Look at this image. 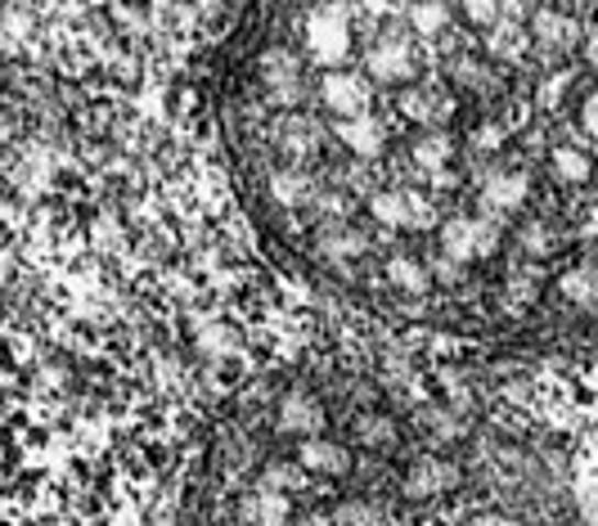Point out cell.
<instances>
[{
	"label": "cell",
	"mask_w": 598,
	"mask_h": 526,
	"mask_svg": "<svg viewBox=\"0 0 598 526\" xmlns=\"http://www.w3.org/2000/svg\"><path fill=\"white\" fill-rule=\"evenodd\" d=\"M292 486H302V472L297 468H288V463H270L266 468V491H292Z\"/></svg>",
	"instance_id": "obj_20"
},
{
	"label": "cell",
	"mask_w": 598,
	"mask_h": 526,
	"mask_svg": "<svg viewBox=\"0 0 598 526\" xmlns=\"http://www.w3.org/2000/svg\"><path fill=\"white\" fill-rule=\"evenodd\" d=\"M580 126L598 139V90H594V94H585V104H580Z\"/></svg>",
	"instance_id": "obj_22"
},
{
	"label": "cell",
	"mask_w": 598,
	"mask_h": 526,
	"mask_svg": "<svg viewBox=\"0 0 598 526\" xmlns=\"http://www.w3.org/2000/svg\"><path fill=\"white\" fill-rule=\"evenodd\" d=\"M320 100H324L329 113H337L342 122H352V117H365L374 90L361 77H352L346 68H333V72L320 77Z\"/></svg>",
	"instance_id": "obj_4"
},
{
	"label": "cell",
	"mask_w": 598,
	"mask_h": 526,
	"mask_svg": "<svg viewBox=\"0 0 598 526\" xmlns=\"http://www.w3.org/2000/svg\"><path fill=\"white\" fill-rule=\"evenodd\" d=\"M550 158H554V176H558L563 184H585V180H594V158H589L585 149L558 145Z\"/></svg>",
	"instance_id": "obj_14"
},
{
	"label": "cell",
	"mask_w": 598,
	"mask_h": 526,
	"mask_svg": "<svg viewBox=\"0 0 598 526\" xmlns=\"http://www.w3.org/2000/svg\"><path fill=\"white\" fill-rule=\"evenodd\" d=\"M500 248V225L486 216H455L441 225V261L445 266H468V261H486Z\"/></svg>",
	"instance_id": "obj_1"
},
{
	"label": "cell",
	"mask_w": 598,
	"mask_h": 526,
	"mask_svg": "<svg viewBox=\"0 0 598 526\" xmlns=\"http://www.w3.org/2000/svg\"><path fill=\"white\" fill-rule=\"evenodd\" d=\"M333 526H378V513L369 504H342Z\"/></svg>",
	"instance_id": "obj_21"
},
{
	"label": "cell",
	"mask_w": 598,
	"mask_h": 526,
	"mask_svg": "<svg viewBox=\"0 0 598 526\" xmlns=\"http://www.w3.org/2000/svg\"><path fill=\"white\" fill-rule=\"evenodd\" d=\"M473 526H518L513 517H505V513H486V517H477Z\"/></svg>",
	"instance_id": "obj_23"
},
{
	"label": "cell",
	"mask_w": 598,
	"mask_h": 526,
	"mask_svg": "<svg viewBox=\"0 0 598 526\" xmlns=\"http://www.w3.org/2000/svg\"><path fill=\"white\" fill-rule=\"evenodd\" d=\"M558 293L572 306H598V266H576L558 279Z\"/></svg>",
	"instance_id": "obj_12"
},
{
	"label": "cell",
	"mask_w": 598,
	"mask_h": 526,
	"mask_svg": "<svg viewBox=\"0 0 598 526\" xmlns=\"http://www.w3.org/2000/svg\"><path fill=\"white\" fill-rule=\"evenodd\" d=\"M266 194L275 199V208H307L315 199L311 189V176L297 171V167H279L270 180H266Z\"/></svg>",
	"instance_id": "obj_8"
},
{
	"label": "cell",
	"mask_w": 598,
	"mask_h": 526,
	"mask_svg": "<svg viewBox=\"0 0 598 526\" xmlns=\"http://www.w3.org/2000/svg\"><path fill=\"white\" fill-rule=\"evenodd\" d=\"M337 139L346 145V154L361 158V163H374L383 158V117H352V122H337Z\"/></svg>",
	"instance_id": "obj_7"
},
{
	"label": "cell",
	"mask_w": 598,
	"mask_h": 526,
	"mask_svg": "<svg viewBox=\"0 0 598 526\" xmlns=\"http://www.w3.org/2000/svg\"><path fill=\"white\" fill-rule=\"evenodd\" d=\"M445 486H455V468L445 459H419L410 468V491L414 495H432V491H445Z\"/></svg>",
	"instance_id": "obj_13"
},
{
	"label": "cell",
	"mask_w": 598,
	"mask_h": 526,
	"mask_svg": "<svg viewBox=\"0 0 598 526\" xmlns=\"http://www.w3.org/2000/svg\"><path fill=\"white\" fill-rule=\"evenodd\" d=\"M369 248V238L361 234V230H324L320 234V253L329 257V261H352V257H361Z\"/></svg>",
	"instance_id": "obj_15"
},
{
	"label": "cell",
	"mask_w": 598,
	"mask_h": 526,
	"mask_svg": "<svg viewBox=\"0 0 598 526\" xmlns=\"http://www.w3.org/2000/svg\"><path fill=\"white\" fill-rule=\"evenodd\" d=\"M387 283H396L401 293H423L428 289V266L414 257H391L387 261Z\"/></svg>",
	"instance_id": "obj_17"
},
{
	"label": "cell",
	"mask_w": 598,
	"mask_h": 526,
	"mask_svg": "<svg viewBox=\"0 0 598 526\" xmlns=\"http://www.w3.org/2000/svg\"><path fill=\"white\" fill-rule=\"evenodd\" d=\"M451 163H455V135L451 131H423L419 145H414V167L423 176H441Z\"/></svg>",
	"instance_id": "obj_9"
},
{
	"label": "cell",
	"mask_w": 598,
	"mask_h": 526,
	"mask_svg": "<svg viewBox=\"0 0 598 526\" xmlns=\"http://www.w3.org/2000/svg\"><path fill=\"white\" fill-rule=\"evenodd\" d=\"M247 517H253L257 526H288L292 504H288V495H279V491H262L253 504H247Z\"/></svg>",
	"instance_id": "obj_16"
},
{
	"label": "cell",
	"mask_w": 598,
	"mask_h": 526,
	"mask_svg": "<svg viewBox=\"0 0 598 526\" xmlns=\"http://www.w3.org/2000/svg\"><path fill=\"white\" fill-rule=\"evenodd\" d=\"M567 81H572V72H563V68H558V72H550V77L540 81V94H535V100H540V109H544V113H554V109L563 104Z\"/></svg>",
	"instance_id": "obj_19"
},
{
	"label": "cell",
	"mask_w": 598,
	"mask_h": 526,
	"mask_svg": "<svg viewBox=\"0 0 598 526\" xmlns=\"http://www.w3.org/2000/svg\"><path fill=\"white\" fill-rule=\"evenodd\" d=\"M346 51H352V19H346V10L342 5L311 10V19H307V55H311V64L333 72L337 64H346Z\"/></svg>",
	"instance_id": "obj_2"
},
{
	"label": "cell",
	"mask_w": 598,
	"mask_h": 526,
	"mask_svg": "<svg viewBox=\"0 0 598 526\" xmlns=\"http://www.w3.org/2000/svg\"><path fill=\"white\" fill-rule=\"evenodd\" d=\"M585 59L598 68V32H594V36H589V45H585Z\"/></svg>",
	"instance_id": "obj_24"
},
{
	"label": "cell",
	"mask_w": 598,
	"mask_h": 526,
	"mask_svg": "<svg viewBox=\"0 0 598 526\" xmlns=\"http://www.w3.org/2000/svg\"><path fill=\"white\" fill-rule=\"evenodd\" d=\"M451 19H455L451 5H414V10H410V27H414L419 36H441L445 27H451Z\"/></svg>",
	"instance_id": "obj_18"
},
{
	"label": "cell",
	"mask_w": 598,
	"mask_h": 526,
	"mask_svg": "<svg viewBox=\"0 0 598 526\" xmlns=\"http://www.w3.org/2000/svg\"><path fill=\"white\" fill-rule=\"evenodd\" d=\"M302 526H333V517H307Z\"/></svg>",
	"instance_id": "obj_25"
},
{
	"label": "cell",
	"mask_w": 598,
	"mask_h": 526,
	"mask_svg": "<svg viewBox=\"0 0 598 526\" xmlns=\"http://www.w3.org/2000/svg\"><path fill=\"white\" fill-rule=\"evenodd\" d=\"M297 463H302L307 472H346V450L333 446V441H320V437H307L302 450H297Z\"/></svg>",
	"instance_id": "obj_11"
},
{
	"label": "cell",
	"mask_w": 598,
	"mask_h": 526,
	"mask_svg": "<svg viewBox=\"0 0 598 526\" xmlns=\"http://www.w3.org/2000/svg\"><path fill=\"white\" fill-rule=\"evenodd\" d=\"M365 68H369V77L383 81V86L414 81V72H419V45H410L406 36H383L378 45H369Z\"/></svg>",
	"instance_id": "obj_3"
},
{
	"label": "cell",
	"mask_w": 598,
	"mask_h": 526,
	"mask_svg": "<svg viewBox=\"0 0 598 526\" xmlns=\"http://www.w3.org/2000/svg\"><path fill=\"white\" fill-rule=\"evenodd\" d=\"M531 36H535L540 51H550V55H567L572 45L580 41V23H576V19H567V14H558V10H540V14L531 19Z\"/></svg>",
	"instance_id": "obj_6"
},
{
	"label": "cell",
	"mask_w": 598,
	"mask_h": 526,
	"mask_svg": "<svg viewBox=\"0 0 598 526\" xmlns=\"http://www.w3.org/2000/svg\"><path fill=\"white\" fill-rule=\"evenodd\" d=\"M320 423H324V414H320V405L311 396H284V405H279V427H284V433L315 437Z\"/></svg>",
	"instance_id": "obj_10"
},
{
	"label": "cell",
	"mask_w": 598,
	"mask_h": 526,
	"mask_svg": "<svg viewBox=\"0 0 598 526\" xmlns=\"http://www.w3.org/2000/svg\"><path fill=\"white\" fill-rule=\"evenodd\" d=\"M527 194H531V176H527V171H513V167L490 171V176L481 180V208H486V221L527 208Z\"/></svg>",
	"instance_id": "obj_5"
}]
</instances>
